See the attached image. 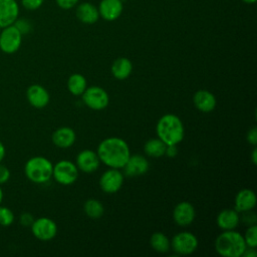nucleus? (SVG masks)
Segmentation results:
<instances>
[{
    "mask_svg": "<svg viewBox=\"0 0 257 257\" xmlns=\"http://www.w3.org/2000/svg\"><path fill=\"white\" fill-rule=\"evenodd\" d=\"M15 25V27L20 31V33L23 34H27L31 31V24L28 20L26 19H16V21L13 23Z\"/></svg>",
    "mask_w": 257,
    "mask_h": 257,
    "instance_id": "nucleus-29",
    "label": "nucleus"
},
{
    "mask_svg": "<svg viewBox=\"0 0 257 257\" xmlns=\"http://www.w3.org/2000/svg\"><path fill=\"white\" fill-rule=\"evenodd\" d=\"M51 140L56 147L61 149H67L74 144L76 140V135L71 127L60 126L53 132Z\"/></svg>",
    "mask_w": 257,
    "mask_h": 257,
    "instance_id": "nucleus-20",
    "label": "nucleus"
},
{
    "mask_svg": "<svg viewBox=\"0 0 257 257\" xmlns=\"http://www.w3.org/2000/svg\"><path fill=\"white\" fill-rule=\"evenodd\" d=\"M122 169L126 177H139L146 174L149 171L150 163L142 155H131Z\"/></svg>",
    "mask_w": 257,
    "mask_h": 257,
    "instance_id": "nucleus-13",
    "label": "nucleus"
},
{
    "mask_svg": "<svg viewBox=\"0 0 257 257\" xmlns=\"http://www.w3.org/2000/svg\"><path fill=\"white\" fill-rule=\"evenodd\" d=\"M167 145L159 138L150 139L144 146V151L147 156L152 158H160L165 156Z\"/></svg>",
    "mask_w": 257,
    "mask_h": 257,
    "instance_id": "nucleus-24",
    "label": "nucleus"
},
{
    "mask_svg": "<svg viewBox=\"0 0 257 257\" xmlns=\"http://www.w3.org/2000/svg\"><path fill=\"white\" fill-rule=\"evenodd\" d=\"M198 246V238L189 231H182L171 240V247L178 255H190L197 250Z\"/></svg>",
    "mask_w": 257,
    "mask_h": 257,
    "instance_id": "nucleus-7",
    "label": "nucleus"
},
{
    "mask_svg": "<svg viewBox=\"0 0 257 257\" xmlns=\"http://www.w3.org/2000/svg\"><path fill=\"white\" fill-rule=\"evenodd\" d=\"M96 154L100 163L106 167L122 169L131 156V151L124 140L118 137H109L99 143Z\"/></svg>",
    "mask_w": 257,
    "mask_h": 257,
    "instance_id": "nucleus-1",
    "label": "nucleus"
},
{
    "mask_svg": "<svg viewBox=\"0 0 257 257\" xmlns=\"http://www.w3.org/2000/svg\"><path fill=\"white\" fill-rule=\"evenodd\" d=\"M18 14L19 7L15 0H0V28L12 25Z\"/></svg>",
    "mask_w": 257,
    "mask_h": 257,
    "instance_id": "nucleus-16",
    "label": "nucleus"
},
{
    "mask_svg": "<svg viewBox=\"0 0 257 257\" xmlns=\"http://www.w3.org/2000/svg\"><path fill=\"white\" fill-rule=\"evenodd\" d=\"M246 141L253 147H256L257 145V127L256 126H253L247 132Z\"/></svg>",
    "mask_w": 257,
    "mask_h": 257,
    "instance_id": "nucleus-34",
    "label": "nucleus"
},
{
    "mask_svg": "<svg viewBox=\"0 0 257 257\" xmlns=\"http://www.w3.org/2000/svg\"><path fill=\"white\" fill-rule=\"evenodd\" d=\"M151 247L159 253H166L171 248V240L163 232H155L150 238Z\"/></svg>",
    "mask_w": 257,
    "mask_h": 257,
    "instance_id": "nucleus-25",
    "label": "nucleus"
},
{
    "mask_svg": "<svg viewBox=\"0 0 257 257\" xmlns=\"http://www.w3.org/2000/svg\"><path fill=\"white\" fill-rule=\"evenodd\" d=\"M111 74L115 79L124 80L126 79L133 71V63L126 57L116 58L111 65Z\"/></svg>",
    "mask_w": 257,
    "mask_h": 257,
    "instance_id": "nucleus-22",
    "label": "nucleus"
},
{
    "mask_svg": "<svg viewBox=\"0 0 257 257\" xmlns=\"http://www.w3.org/2000/svg\"><path fill=\"white\" fill-rule=\"evenodd\" d=\"M52 163L45 157L35 156L30 158L24 166L26 178L35 184H44L52 178Z\"/></svg>",
    "mask_w": 257,
    "mask_h": 257,
    "instance_id": "nucleus-4",
    "label": "nucleus"
},
{
    "mask_svg": "<svg viewBox=\"0 0 257 257\" xmlns=\"http://www.w3.org/2000/svg\"><path fill=\"white\" fill-rule=\"evenodd\" d=\"M76 17L84 24H93L99 18L98 9L90 2H82L76 7Z\"/></svg>",
    "mask_w": 257,
    "mask_h": 257,
    "instance_id": "nucleus-21",
    "label": "nucleus"
},
{
    "mask_svg": "<svg viewBox=\"0 0 257 257\" xmlns=\"http://www.w3.org/2000/svg\"><path fill=\"white\" fill-rule=\"evenodd\" d=\"M177 154H178V148H177V146H174V145H172V146H167L166 152H165V156H167V157H169V158H174V157L177 156Z\"/></svg>",
    "mask_w": 257,
    "mask_h": 257,
    "instance_id": "nucleus-36",
    "label": "nucleus"
},
{
    "mask_svg": "<svg viewBox=\"0 0 257 257\" xmlns=\"http://www.w3.org/2000/svg\"><path fill=\"white\" fill-rule=\"evenodd\" d=\"M214 246L216 252L223 257H241L247 247L243 235L235 230H226L219 234Z\"/></svg>",
    "mask_w": 257,
    "mask_h": 257,
    "instance_id": "nucleus-3",
    "label": "nucleus"
},
{
    "mask_svg": "<svg viewBox=\"0 0 257 257\" xmlns=\"http://www.w3.org/2000/svg\"><path fill=\"white\" fill-rule=\"evenodd\" d=\"M14 213L5 206H0V226L8 227L14 222Z\"/></svg>",
    "mask_w": 257,
    "mask_h": 257,
    "instance_id": "nucleus-28",
    "label": "nucleus"
},
{
    "mask_svg": "<svg viewBox=\"0 0 257 257\" xmlns=\"http://www.w3.org/2000/svg\"><path fill=\"white\" fill-rule=\"evenodd\" d=\"M242 1L245 2V3H247V4H253V3H255L256 0H242Z\"/></svg>",
    "mask_w": 257,
    "mask_h": 257,
    "instance_id": "nucleus-41",
    "label": "nucleus"
},
{
    "mask_svg": "<svg viewBox=\"0 0 257 257\" xmlns=\"http://www.w3.org/2000/svg\"><path fill=\"white\" fill-rule=\"evenodd\" d=\"M216 223L223 231L235 230L240 223V213L235 209H223L217 215Z\"/></svg>",
    "mask_w": 257,
    "mask_h": 257,
    "instance_id": "nucleus-19",
    "label": "nucleus"
},
{
    "mask_svg": "<svg viewBox=\"0 0 257 257\" xmlns=\"http://www.w3.org/2000/svg\"><path fill=\"white\" fill-rule=\"evenodd\" d=\"M56 4L64 10H68L71 9L73 7H75L78 4L79 0H55Z\"/></svg>",
    "mask_w": 257,
    "mask_h": 257,
    "instance_id": "nucleus-33",
    "label": "nucleus"
},
{
    "mask_svg": "<svg viewBox=\"0 0 257 257\" xmlns=\"http://www.w3.org/2000/svg\"><path fill=\"white\" fill-rule=\"evenodd\" d=\"M5 155H6V150H5V147L3 145V143L0 141V163L3 161V159L5 158Z\"/></svg>",
    "mask_w": 257,
    "mask_h": 257,
    "instance_id": "nucleus-38",
    "label": "nucleus"
},
{
    "mask_svg": "<svg viewBox=\"0 0 257 257\" xmlns=\"http://www.w3.org/2000/svg\"><path fill=\"white\" fill-rule=\"evenodd\" d=\"M22 42V34L14 24L6 26L0 32V49L4 53L12 54L16 52Z\"/></svg>",
    "mask_w": 257,
    "mask_h": 257,
    "instance_id": "nucleus-8",
    "label": "nucleus"
},
{
    "mask_svg": "<svg viewBox=\"0 0 257 257\" xmlns=\"http://www.w3.org/2000/svg\"><path fill=\"white\" fill-rule=\"evenodd\" d=\"M194 105L201 112H211L217 105L216 96L207 89H199L193 96Z\"/></svg>",
    "mask_w": 257,
    "mask_h": 257,
    "instance_id": "nucleus-17",
    "label": "nucleus"
},
{
    "mask_svg": "<svg viewBox=\"0 0 257 257\" xmlns=\"http://www.w3.org/2000/svg\"><path fill=\"white\" fill-rule=\"evenodd\" d=\"M44 0H21L22 5L28 10H36L42 4Z\"/></svg>",
    "mask_w": 257,
    "mask_h": 257,
    "instance_id": "nucleus-31",
    "label": "nucleus"
},
{
    "mask_svg": "<svg viewBox=\"0 0 257 257\" xmlns=\"http://www.w3.org/2000/svg\"><path fill=\"white\" fill-rule=\"evenodd\" d=\"M3 197H4V193H3V190H2V188H1V185H0V204L2 203Z\"/></svg>",
    "mask_w": 257,
    "mask_h": 257,
    "instance_id": "nucleus-40",
    "label": "nucleus"
},
{
    "mask_svg": "<svg viewBox=\"0 0 257 257\" xmlns=\"http://www.w3.org/2000/svg\"><path fill=\"white\" fill-rule=\"evenodd\" d=\"M241 214H242V216L240 217V221H242L245 225H247V226L256 225V221H257L256 214L254 212H252V210L242 212Z\"/></svg>",
    "mask_w": 257,
    "mask_h": 257,
    "instance_id": "nucleus-30",
    "label": "nucleus"
},
{
    "mask_svg": "<svg viewBox=\"0 0 257 257\" xmlns=\"http://www.w3.org/2000/svg\"><path fill=\"white\" fill-rule=\"evenodd\" d=\"M81 99L85 106L93 110H101L105 108L109 102L108 93L102 87L96 85L86 87L81 94Z\"/></svg>",
    "mask_w": 257,
    "mask_h": 257,
    "instance_id": "nucleus-6",
    "label": "nucleus"
},
{
    "mask_svg": "<svg viewBox=\"0 0 257 257\" xmlns=\"http://www.w3.org/2000/svg\"><path fill=\"white\" fill-rule=\"evenodd\" d=\"M30 228L33 236L40 241L52 240L57 234L56 223L48 217L34 219Z\"/></svg>",
    "mask_w": 257,
    "mask_h": 257,
    "instance_id": "nucleus-9",
    "label": "nucleus"
},
{
    "mask_svg": "<svg viewBox=\"0 0 257 257\" xmlns=\"http://www.w3.org/2000/svg\"><path fill=\"white\" fill-rule=\"evenodd\" d=\"M10 179L9 169L0 163V185L5 184Z\"/></svg>",
    "mask_w": 257,
    "mask_h": 257,
    "instance_id": "nucleus-35",
    "label": "nucleus"
},
{
    "mask_svg": "<svg viewBox=\"0 0 257 257\" xmlns=\"http://www.w3.org/2000/svg\"><path fill=\"white\" fill-rule=\"evenodd\" d=\"M251 161H252L253 165L257 164V149H256V147H254V149L251 153Z\"/></svg>",
    "mask_w": 257,
    "mask_h": 257,
    "instance_id": "nucleus-39",
    "label": "nucleus"
},
{
    "mask_svg": "<svg viewBox=\"0 0 257 257\" xmlns=\"http://www.w3.org/2000/svg\"><path fill=\"white\" fill-rule=\"evenodd\" d=\"M33 221H34L33 215L31 213H28V212L22 213L19 217V222L24 227H30L32 225Z\"/></svg>",
    "mask_w": 257,
    "mask_h": 257,
    "instance_id": "nucleus-32",
    "label": "nucleus"
},
{
    "mask_svg": "<svg viewBox=\"0 0 257 257\" xmlns=\"http://www.w3.org/2000/svg\"><path fill=\"white\" fill-rule=\"evenodd\" d=\"M97 9L99 17L106 21H114L121 15L123 4L121 0H101Z\"/></svg>",
    "mask_w": 257,
    "mask_h": 257,
    "instance_id": "nucleus-15",
    "label": "nucleus"
},
{
    "mask_svg": "<svg viewBox=\"0 0 257 257\" xmlns=\"http://www.w3.org/2000/svg\"><path fill=\"white\" fill-rule=\"evenodd\" d=\"M195 218V207L188 201H182L178 203L173 210V220L177 225L181 227H187L191 225Z\"/></svg>",
    "mask_w": 257,
    "mask_h": 257,
    "instance_id": "nucleus-11",
    "label": "nucleus"
},
{
    "mask_svg": "<svg viewBox=\"0 0 257 257\" xmlns=\"http://www.w3.org/2000/svg\"><path fill=\"white\" fill-rule=\"evenodd\" d=\"M87 87V81L85 77L80 73H73L67 79V88L73 95L79 96Z\"/></svg>",
    "mask_w": 257,
    "mask_h": 257,
    "instance_id": "nucleus-23",
    "label": "nucleus"
},
{
    "mask_svg": "<svg viewBox=\"0 0 257 257\" xmlns=\"http://www.w3.org/2000/svg\"><path fill=\"white\" fill-rule=\"evenodd\" d=\"M100 161L96 152L92 150H83L76 156L75 165L77 169L83 173H93L99 167Z\"/></svg>",
    "mask_w": 257,
    "mask_h": 257,
    "instance_id": "nucleus-12",
    "label": "nucleus"
},
{
    "mask_svg": "<svg viewBox=\"0 0 257 257\" xmlns=\"http://www.w3.org/2000/svg\"><path fill=\"white\" fill-rule=\"evenodd\" d=\"M98 183L102 192L106 194H114L120 190L123 184V174L119 169L109 168L101 174Z\"/></svg>",
    "mask_w": 257,
    "mask_h": 257,
    "instance_id": "nucleus-10",
    "label": "nucleus"
},
{
    "mask_svg": "<svg viewBox=\"0 0 257 257\" xmlns=\"http://www.w3.org/2000/svg\"><path fill=\"white\" fill-rule=\"evenodd\" d=\"M78 172L79 170L74 163L68 160H61L53 165L52 178L60 185L69 186L77 180Z\"/></svg>",
    "mask_w": 257,
    "mask_h": 257,
    "instance_id": "nucleus-5",
    "label": "nucleus"
},
{
    "mask_svg": "<svg viewBox=\"0 0 257 257\" xmlns=\"http://www.w3.org/2000/svg\"><path fill=\"white\" fill-rule=\"evenodd\" d=\"M257 199L253 190L251 189H242L235 196L234 209L239 212H246L253 210L256 207Z\"/></svg>",
    "mask_w": 257,
    "mask_h": 257,
    "instance_id": "nucleus-18",
    "label": "nucleus"
},
{
    "mask_svg": "<svg viewBox=\"0 0 257 257\" xmlns=\"http://www.w3.org/2000/svg\"><path fill=\"white\" fill-rule=\"evenodd\" d=\"M26 98L33 107L43 108L49 103L50 95L44 86L40 84H32L26 90Z\"/></svg>",
    "mask_w": 257,
    "mask_h": 257,
    "instance_id": "nucleus-14",
    "label": "nucleus"
},
{
    "mask_svg": "<svg viewBox=\"0 0 257 257\" xmlns=\"http://www.w3.org/2000/svg\"><path fill=\"white\" fill-rule=\"evenodd\" d=\"M243 238H244V241H245V244L247 247L256 248V246H257V226L256 225L248 226Z\"/></svg>",
    "mask_w": 257,
    "mask_h": 257,
    "instance_id": "nucleus-27",
    "label": "nucleus"
},
{
    "mask_svg": "<svg viewBox=\"0 0 257 257\" xmlns=\"http://www.w3.org/2000/svg\"><path fill=\"white\" fill-rule=\"evenodd\" d=\"M256 255H257L256 248H253V247H246V249L242 254L243 257H255Z\"/></svg>",
    "mask_w": 257,
    "mask_h": 257,
    "instance_id": "nucleus-37",
    "label": "nucleus"
},
{
    "mask_svg": "<svg viewBox=\"0 0 257 257\" xmlns=\"http://www.w3.org/2000/svg\"><path fill=\"white\" fill-rule=\"evenodd\" d=\"M157 137L167 146L179 145L185 136V128L181 118L174 113L161 116L156 125Z\"/></svg>",
    "mask_w": 257,
    "mask_h": 257,
    "instance_id": "nucleus-2",
    "label": "nucleus"
},
{
    "mask_svg": "<svg viewBox=\"0 0 257 257\" xmlns=\"http://www.w3.org/2000/svg\"><path fill=\"white\" fill-rule=\"evenodd\" d=\"M83 211L85 215L90 219H99L104 214V207L96 199H88L83 205Z\"/></svg>",
    "mask_w": 257,
    "mask_h": 257,
    "instance_id": "nucleus-26",
    "label": "nucleus"
}]
</instances>
